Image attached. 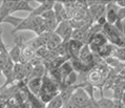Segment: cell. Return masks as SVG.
<instances>
[{"label": "cell", "mask_w": 125, "mask_h": 108, "mask_svg": "<svg viewBox=\"0 0 125 108\" xmlns=\"http://www.w3.org/2000/svg\"><path fill=\"white\" fill-rule=\"evenodd\" d=\"M16 1H12V0H4L2 1L1 5H0V24H2L3 21L11 16V12L15 5Z\"/></svg>", "instance_id": "obj_9"}, {"label": "cell", "mask_w": 125, "mask_h": 108, "mask_svg": "<svg viewBox=\"0 0 125 108\" xmlns=\"http://www.w3.org/2000/svg\"><path fill=\"white\" fill-rule=\"evenodd\" d=\"M25 96H26V102L29 103L30 108H45V104L41 102L37 96L32 95L29 90H26Z\"/></svg>", "instance_id": "obj_15"}, {"label": "cell", "mask_w": 125, "mask_h": 108, "mask_svg": "<svg viewBox=\"0 0 125 108\" xmlns=\"http://www.w3.org/2000/svg\"><path fill=\"white\" fill-rule=\"evenodd\" d=\"M21 43L22 41H17L16 40V44L11 48L10 50H8L9 53V57L10 59L13 61V63H20V59H21Z\"/></svg>", "instance_id": "obj_11"}, {"label": "cell", "mask_w": 125, "mask_h": 108, "mask_svg": "<svg viewBox=\"0 0 125 108\" xmlns=\"http://www.w3.org/2000/svg\"><path fill=\"white\" fill-rule=\"evenodd\" d=\"M64 105L63 101L60 98V96H56L55 98H53L47 104H45V108H62Z\"/></svg>", "instance_id": "obj_21"}, {"label": "cell", "mask_w": 125, "mask_h": 108, "mask_svg": "<svg viewBox=\"0 0 125 108\" xmlns=\"http://www.w3.org/2000/svg\"><path fill=\"white\" fill-rule=\"evenodd\" d=\"M61 43H62L61 38L55 33H52L50 38H48V40H47V43L45 45V47L48 50H55Z\"/></svg>", "instance_id": "obj_16"}, {"label": "cell", "mask_w": 125, "mask_h": 108, "mask_svg": "<svg viewBox=\"0 0 125 108\" xmlns=\"http://www.w3.org/2000/svg\"><path fill=\"white\" fill-rule=\"evenodd\" d=\"M8 48H6V45L3 41V38H2V29H0V53L1 51H6Z\"/></svg>", "instance_id": "obj_25"}, {"label": "cell", "mask_w": 125, "mask_h": 108, "mask_svg": "<svg viewBox=\"0 0 125 108\" xmlns=\"http://www.w3.org/2000/svg\"><path fill=\"white\" fill-rule=\"evenodd\" d=\"M20 30H31V32H34L37 36H39V35L45 33L43 19L41 17H34L30 15L26 18H23V19L20 18L18 24L13 29L12 34L20 32Z\"/></svg>", "instance_id": "obj_1"}, {"label": "cell", "mask_w": 125, "mask_h": 108, "mask_svg": "<svg viewBox=\"0 0 125 108\" xmlns=\"http://www.w3.org/2000/svg\"><path fill=\"white\" fill-rule=\"evenodd\" d=\"M9 58L10 57H9L8 50L6 51H1V53H0V75H1V71H2L3 67H4V65L6 64V62H8Z\"/></svg>", "instance_id": "obj_24"}, {"label": "cell", "mask_w": 125, "mask_h": 108, "mask_svg": "<svg viewBox=\"0 0 125 108\" xmlns=\"http://www.w3.org/2000/svg\"><path fill=\"white\" fill-rule=\"evenodd\" d=\"M33 9L30 4V1H26V0H18V1L15 2V5L11 12V15L13 13H16V12H29L31 13L33 11Z\"/></svg>", "instance_id": "obj_14"}, {"label": "cell", "mask_w": 125, "mask_h": 108, "mask_svg": "<svg viewBox=\"0 0 125 108\" xmlns=\"http://www.w3.org/2000/svg\"><path fill=\"white\" fill-rule=\"evenodd\" d=\"M107 42H108V41H107L106 37L104 36V34L101 32V33H98V34L94 35L87 45H88V47H89V49H91L92 53L94 55H97L99 48L102 47L103 45L106 44Z\"/></svg>", "instance_id": "obj_5"}, {"label": "cell", "mask_w": 125, "mask_h": 108, "mask_svg": "<svg viewBox=\"0 0 125 108\" xmlns=\"http://www.w3.org/2000/svg\"><path fill=\"white\" fill-rule=\"evenodd\" d=\"M46 69L44 67L43 64L41 65H38V66H35L33 68V71H32V75H31L30 79L31 78H42L43 76L46 75Z\"/></svg>", "instance_id": "obj_20"}, {"label": "cell", "mask_w": 125, "mask_h": 108, "mask_svg": "<svg viewBox=\"0 0 125 108\" xmlns=\"http://www.w3.org/2000/svg\"><path fill=\"white\" fill-rule=\"evenodd\" d=\"M55 1H51V0H45V1H40L39 5L37 8L33 9V11L31 12L29 15L34 16V17H40L41 14H43L44 12L48 11V10H53Z\"/></svg>", "instance_id": "obj_8"}, {"label": "cell", "mask_w": 125, "mask_h": 108, "mask_svg": "<svg viewBox=\"0 0 125 108\" xmlns=\"http://www.w3.org/2000/svg\"><path fill=\"white\" fill-rule=\"evenodd\" d=\"M114 108H125L124 101H115L114 100Z\"/></svg>", "instance_id": "obj_27"}, {"label": "cell", "mask_w": 125, "mask_h": 108, "mask_svg": "<svg viewBox=\"0 0 125 108\" xmlns=\"http://www.w3.org/2000/svg\"><path fill=\"white\" fill-rule=\"evenodd\" d=\"M113 57L116 58L118 61H120V62H122V63H123V62H124V58H125L124 47H116V48H115Z\"/></svg>", "instance_id": "obj_23"}, {"label": "cell", "mask_w": 125, "mask_h": 108, "mask_svg": "<svg viewBox=\"0 0 125 108\" xmlns=\"http://www.w3.org/2000/svg\"><path fill=\"white\" fill-rule=\"evenodd\" d=\"M27 80L26 71L24 68L23 63H16L14 64L13 70V82H25Z\"/></svg>", "instance_id": "obj_7"}, {"label": "cell", "mask_w": 125, "mask_h": 108, "mask_svg": "<svg viewBox=\"0 0 125 108\" xmlns=\"http://www.w3.org/2000/svg\"><path fill=\"white\" fill-rule=\"evenodd\" d=\"M89 29V27H88ZM86 29H73L71 39L79 41V42H82L83 44L85 43V38H86V32H87Z\"/></svg>", "instance_id": "obj_17"}, {"label": "cell", "mask_w": 125, "mask_h": 108, "mask_svg": "<svg viewBox=\"0 0 125 108\" xmlns=\"http://www.w3.org/2000/svg\"><path fill=\"white\" fill-rule=\"evenodd\" d=\"M59 70H60V72H61L62 79L64 80L68 75H71L72 72L74 71V69H73V66L71 64V62H69V60H67V61H65L60 67H59ZM63 80H62V81H63Z\"/></svg>", "instance_id": "obj_18"}, {"label": "cell", "mask_w": 125, "mask_h": 108, "mask_svg": "<svg viewBox=\"0 0 125 108\" xmlns=\"http://www.w3.org/2000/svg\"><path fill=\"white\" fill-rule=\"evenodd\" d=\"M115 48H116V47H115L114 45H112L109 42H107L106 44H104L102 47L99 48V50H98V53H97L96 56H98L99 58L105 60V59L109 58V57H113Z\"/></svg>", "instance_id": "obj_12"}, {"label": "cell", "mask_w": 125, "mask_h": 108, "mask_svg": "<svg viewBox=\"0 0 125 108\" xmlns=\"http://www.w3.org/2000/svg\"><path fill=\"white\" fill-rule=\"evenodd\" d=\"M124 85L114 87V100L124 101Z\"/></svg>", "instance_id": "obj_22"}, {"label": "cell", "mask_w": 125, "mask_h": 108, "mask_svg": "<svg viewBox=\"0 0 125 108\" xmlns=\"http://www.w3.org/2000/svg\"><path fill=\"white\" fill-rule=\"evenodd\" d=\"M96 108H114V100L101 97V99L96 101Z\"/></svg>", "instance_id": "obj_19"}, {"label": "cell", "mask_w": 125, "mask_h": 108, "mask_svg": "<svg viewBox=\"0 0 125 108\" xmlns=\"http://www.w3.org/2000/svg\"><path fill=\"white\" fill-rule=\"evenodd\" d=\"M25 83H26L27 90L32 95L38 97L41 89V85H42V78H31Z\"/></svg>", "instance_id": "obj_10"}, {"label": "cell", "mask_w": 125, "mask_h": 108, "mask_svg": "<svg viewBox=\"0 0 125 108\" xmlns=\"http://www.w3.org/2000/svg\"><path fill=\"white\" fill-rule=\"evenodd\" d=\"M117 18H118V20L124 21V19H125V9H119V10H118Z\"/></svg>", "instance_id": "obj_26"}, {"label": "cell", "mask_w": 125, "mask_h": 108, "mask_svg": "<svg viewBox=\"0 0 125 108\" xmlns=\"http://www.w3.org/2000/svg\"><path fill=\"white\" fill-rule=\"evenodd\" d=\"M59 95V87L56 83L52 81V79L45 75L42 77V85H41L40 92L38 95V98L43 104H47L50 101Z\"/></svg>", "instance_id": "obj_2"}, {"label": "cell", "mask_w": 125, "mask_h": 108, "mask_svg": "<svg viewBox=\"0 0 125 108\" xmlns=\"http://www.w3.org/2000/svg\"><path fill=\"white\" fill-rule=\"evenodd\" d=\"M83 45L84 44L82 42H79V41H76L73 39L67 41V57L69 60L79 58L80 50L82 49Z\"/></svg>", "instance_id": "obj_6"}, {"label": "cell", "mask_w": 125, "mask_h": 108, "mask_svg": "<svg viewBox=\"0 0 125 108\" xmlns=\"http://www.w3.org/2000/svg\"><path fill=\"white\" fill-rule=\"evenodd\" d=\"M104 80V76L101 74V71L98 68H93L92 70L88 71V81L92 83V85L99 86L102 84V81Z\"/></svg>", "instance_id": "obj_13"}, {"label": "cell", "mask_w": 125, "mask_h": 108, "mask_svg": "<svg viewBox=\"0 0 125 108\" xmlns=\"http://www.w3.org/2000/svg\"><path fill=\"white\" fill-rule=\"evenodd\" d=\"M54 33L56 35H58V36L61 38L62 41L67 42L68 40H71L73 27L71 25V23H69V21H62L60 23H58V25H57Z\"/></svg>", "instance_id": "obj_4"}, {"label": "cell", "mask_w": 125, "mask_h": 108, "mask_svg": "<svg viewBox=\"0 0 125 108\" xmlns=\"http://www.w3.org/2000/svg\"><path fill=\"white\" fill-rule=\"evenodd\" d=\"M69 101L78 108H85L88 105L89 101H91V98H89L87 92H86L84 88L82 87V85H79L77 88H76L74 93L72 95Z\"/></svg>", "instance_id": "obj_3"}]
</instances>
